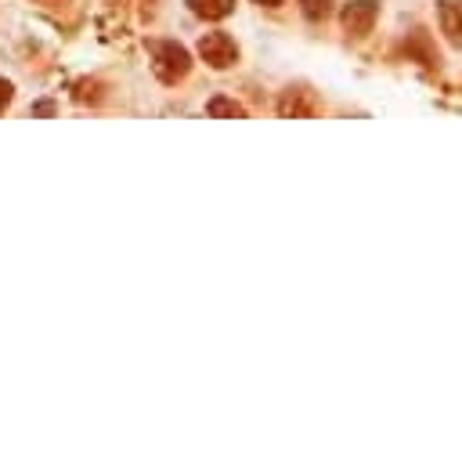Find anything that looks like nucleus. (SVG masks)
Masks as SVG:
<instances>
[{"instance_id": "obj_3", "label": "nucleus", "mask_w": 462, "mask_h": 459, "mask_svg": "<svg viewBox=\"0 0 462 459\" xmlns=\"http://www.w3.org/2000/svg\"><path fill=\"white\" fill-rule=\"evenodd\" d=\"M375 18H379V4H375V0H354V4L343 7V29H346L350 36H357V40L372 33Z\"/></svg>"}, {"instance_id": "obj_7", "label": "nucleus", "mask_w": 462, "mask_h": 459, "mask_svg": "<svg viewBox=\"0 0 462 459\" xmlns=\"http://www.w3.org/2000/svg\"><path fill=\"white\" fill-rule=\"evenodd\" d=\"M206 112H209L213 119H242V116H245V108H242L238 101L224 98V94H217V98L206 105Z\"/></svg>"}, {"instance_id": "obj_2", "label": "nucleus", "mask_w": 462, "mask_h": 459, "mask_svg": "<svg viewBox=\"0 0 462 459\" xmlns=\"http://www.w3.org/2000/svg\"><path fill=\"white\" fill-rule=\"evenodd\" d=\"M199 54H202V61L206 65H213V69H227V65H235L238 61V47H235V40L227 36V33H206L202 40H199Z\"/></svg>"}, {"instance_id": "obj_5", "label": "nucleus", "mask_w": 462, "mask_h": 459, "mask_svg": "<svg viewBox=\"0 0 462 459\" xmlns=\"http://www.w3.org/2000/svg\"><path fill=\"white\" fill-rule=\"evenodd\" d=\"M278 112L282 116H310L314 112V98H310V90H303V87H289L282 98H278Z\"/></svg>"}, {"instance_id": "obj_4", "label": "nucleus", "mask_w": 462, "mask_h": 459, "mask_svg": "<svg viewBox=\"0 0 462 459\" xmlns=\"http://www.w3.org/2000/svg\"><path fill=\"white\" fill-rule=\"evenodd\" d=\"M437 14H440V29L448 43L462 47V0H437Z\"/></svg>"}, {"instance_id": "obj_9", "label": "nucleus", "mask_w": 462, "mask_h": 459, "mask_svg": "<svg viewBox=\"0 0 462 459\" xmlns=\"http://www.w3.org/2000/svg\"><path fill=\"white\" fill-rule=\"evenodd\" d=\"M11 101V83L7 80H0V112H4V105Z\"/></svg>"}, {"instance_id": "obj_10", "label": "nucleus", "mask_w": 462, "mask_h": 459, "mask_svg": "<svg viewBox=\"0 0 462 459\" xmlns=\"http://www.w3.org/2000/svg\"><path fill=\"white\" fill-rule=\"evenodd\" d=\"M54 112V105L51 101H40V105H32V116H51Z\"/></svg>"}, {"instance_id": "obj_1", "label": "nucleus", "mask_w": 462, "mask_h": 459, "mask_svg": "<svg viewBox=\"0 0 462 459\" xmlns=\"http://www.w3.org/2000/svg\"><path fill=\"white\" fill-rule=\"evenodd\" d=\"M148 54H152V72L162 83H177L191 69V54L177 40H148Z\"/></svg>"}, {"instance_id": "obj_11", "label": "nucleus", "mask_w": 462, "mask_h": 459, "mask_svg": "<svg viewBox=\"0 0 462 459\" xmlns=\"http://www.w3.org/2000/svg\"><path fill=\"white\" fill-rule=\"evenodd\" d=\"M256 4H263V7H278L282 0H256Z\"/></svg>"}, {"instance_id": "obj_8", "label": "nucleus", "mask_w": 462, "mask_h": 459, "mask_svg": "<svg viewBox=\"0 0 462 459\" xmlns=\"http://www.w3.org/2000/svg\"><path fill=\"white\" fill-rule=\"evenodd\" d=\"M300 11L310 18V22H321L332 14V0H300Z\"/></svg>"}, {"instance_id": "obj_6", "label": "nucleus", "mask_w": 462, "mask_h": 459, "mask_svg": "<svg viewBox=\"0 0 462 459\" xmlns=\"http://www.w3.org/2000/svg\"><path fill=\"white\" fill-rule=\"evenodd\" d=\"M188 4H191V11H195L199 18H209V22L227 18V14L235 11V0H188Z\"/></svg>"}]
</instances>
